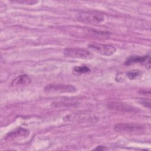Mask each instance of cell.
Segmentation results:
<instances>
[{"label":"cell","mask_w":151,"mask_h":151,"mask_svg":"<svg viewBox=\"0 0 151 151\" xmlns=\"http://www.w3.org/2000/svg\"><path fill=\"white\" fill-rule=\"evenodd\" d=\"M76 90V88L70 84H48L44 87V91L48 94L73 93Z\"/></svg>","instance_id":"3"},{"label":"cell","mask_w":151,"mask_h":151,"mask_svg":"<svg viewBox=\"0 0 151 151\" xmlns=\"http://www.w3.org/2000/svg\"><path fill=\"white\" fill-rule=\"evenodd\" d=\"M63 54L67 57L73 58H79L83 60H90L93 58V55L89 51L78 48H65Z\"/></svg>","instance_id":"2"},{"label":"cell","mask_w":151,"mask_h":151,"mask_svg":"<svg viewBox=\"0 0 151 151\" xmlns=\"http://www.w3.org/2000/svg\"><path fill=\"white\" fill-rule=\"evenodd\" d=\"M114 129L117 132L134 134L141 133L145 130L143 126L134 123H119L115 125Z\"/></svg>","instance_id":"4"},{"label":"cell","mask_w":151,"mask_h":151,"mask_svg":"<svg viewBox=\"0 0 151 151\" xmlns=\"http://www.w3.org/2000/svg\"><path fill=\"white\" fill-rule=\"evenodd\" d=\"M74 71L77 73L82 74V73H87L90 71V69L86 65H82V66H78L74 68Z\"/></svg>","instance_id":"10"},{"label":"cell","mask_w":151,"mask_h":151,"mask_svg":"<svg viewBox=\"0 0 151 151\" xmlns=\"http://www.w3.org/2000/svg\"><path fill=\"white\" fill-rule=\"evenodd\" d=\"M31 83V78L27 74L18 76L11 83L13 86H22L29 84Z\"/></svg>","instance_id":"9"},{"label":"cell","mask_w":151,"mask_h":151,"mask_svg":"<svg viewBox=\"0 0 151 151\" xmlns=\"http://www.w3.org/2000/svg\"><path fill=\"white\" fill-rule=\"evenodd\" d=\"M107 106L110 109L120 111L134 113L137 112L138 110L137 108H136L134 106H132L129 104L121 101H110L107 103Z\"/></svg>","instance_id":"6"},{"label":"cell","mask_w":151,"mask_h":151,"mask_svg":"<svg viewBox=\"0 0 151 151\" xmlns=\"http://www.w3.org/2000/svg\"><path fill=\"white\" fill-rule=\"evenodd\" d=\"M88 46L96 52L103 55H111L116 51V48L111 45L94 43L89 44Z\"/></svg>","instance_id":"5"},{"label":"cell","mask_w":151,"mask_h":151,"mask_svg":"<svg viewBox=\"0 0 151 151\" xmlns=\"http://www.w3.org/2000/svg\"><path fill=\"white\" fill-rule=\"evenodd\" d=\"M29 134V131L24 128L19 127L14 131L10 132L6 136V139L9 140L22 139L26 138Z\"/></svg>","instance_id":"8"},{"label":"cell","mask_w":151,"mask_h":151,"mask_svg":"<svg viewBox=\"0 0 151 151\" xmlns=\"http://www.w3.org/2000/svg\"><path fill=\"white\" fill-rule=\"evenodd\" d=\"M139 63L143 64L149 70L150 67V58L149 55L145 56H130L125 62V64L130 65L133 63Z\"/></svg>","instance_id":"7"},{"label":"cell","mask_w":151,"mask_h":151,"mask_svg":"<svg viewBox=\"0 0 151 151\" xmlns=\"http://www.w3.org/2000/svg\"><path fill=\"white\" fill-rule=\"evenodd\" d=\"M127 76L130 79L133 80V79H135V78H137L139 76H140V73L137 70H133V71H129L128 73H127Z\"/></svg>","instance_id":"11"},{"label":"cell","mask_w":151,"mask_h":151,"mask_svg":"<svg viewBox=\"0 0 151 151\" xmlns=\"http://www.w3.org/2000/svg\"><path fill=\"white\" fill-rule=\"evenodd\" d=\"M78 18L80 21L91 24L101 22L104 19V17L101 12L96 11H83L78 14Z\"/></svg>","instance_id":"1"}]
</instances>
